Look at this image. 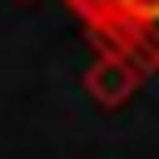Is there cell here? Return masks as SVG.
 Instances as JSON below:
<instances>
[{"instance_id":"1","label":"cell","mask_w":159,"mask_h":159,"mask_svg":"<svg viewBox=\"0 0 159 159\" xmlns=\"http://www.w3.org/2000/svg\"><path fill=\"white\" fill-rule=\"evenodd\" d=\"M139 84H144L139 60H129V55L114 50V45H94V55H89V65H84V89H89V99H94L99 109L129 104V99L139 94Z\"/></svg>"},{"instance_id":"3","label":"cell","mask_w":159,"mask_h":159,"mask_svg":"<svg viewBox=\"0 0 159 159\" xmlns=\"http://www.w3.org/2000/svg\"><path fill=\"white\" fill-rule=\"evenodd\" d=\"M129 55L139 60V70H159V20H149V25H144V30L134 35Z\"/></svg>"},{"instance_id":"2","label":"cell","mask_w":159,"mask_h":159,"mask_svg":"<svg viewBox=\"0 0 159 159\" xmlns=\"http://www.w3.org/2000/svg\"><path fill=\"white\" fill-rule=\"evenodd\" d=\"M65 5H70V15L89 30V40H99V35H109V25H114V15H119L124 0H65Z\"/></svg>"},{"instance_id":"4","label":"cell","mask_w":159,"mask_h":159,"mask_svg":"<svg viewBox=\"0 0 159 159\" xmlns=\"http://www.w3.org/2000/svg\"><path fill=\"white\" fill-rule=\"evenodd\" d=\"M15 5H35V0H15Z\"/></svg>"}]
</instances>
